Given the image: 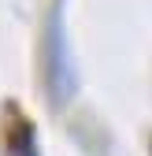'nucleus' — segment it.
<instances>
[{
	"instance_id": "1",
	"label": "nucleus",
	"mask_w": 152,
	"mask_h": 156,
	"mask_svg": "<svg viewBox=\"0 0 152 156\" xmlns=\"http://www.w3.org/2000/svg\"><path fill=\"white\" fill-rule=\"evenodd\" d=\"M4 149H8V156H41V152H37V134H33V123L26 119L22 112H15V108H8Z\"/></svg>"
},
{
	"instance_id": "2",
	"label": "nucleus",
	"mask_w": 152,
	"mask_h": 156,
	"mask_svg": "<svg viewBox=\"0 0 152 156\" xmlns=\"http://www.w3.org/2000/svg\"><path fill=\"white\" fill-rule=\"evenodd\" d=\"M148 152H152V145H148Z\"/></svg>"
}]
</instances>
